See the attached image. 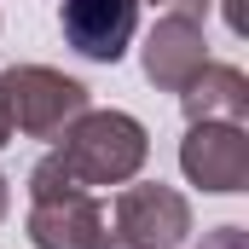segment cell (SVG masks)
Segmentation results:
<instances>
[{
    "mask_svg": "<svg viewBox=\"0 0 249 249\" xmlns=\"http://www.w3.org/2000/svg\"><path fill=\"white\" fill-rule=\"evenodd\" d=\"M145 157H151L145 122L127 116V110H81V116L58 133V145H53V162H58L81 191L127 186V180L145 168Z\"/></svg>",
    "mask_w": 249,
    "mask_h": 249,
    "instance_id": "obj_1",
    "label": "cell"
},
{
    "mask_svg": "<svg viewBox=\"0 0 249 249\" xmlns=\"http://www.w3.org/2000/svg\"><path fill=\"white\" fill-rule=\"evenodd\" d=\"M0 81L12 105V133H29V139H58L81 110H93L87 87L53 64H12L0 70Z\"/></svg>",
    "mask_w": 249,
    "mask_h": 249,
    "instance_id": "obj_2",
    "label": "cell"
},
{
    "mask_svg": "<svg viewBox=\"0 0 249 249\" xmlns=\"http://www.w3.org/2000/svg\"><path fill=\"white\" fill-rule=\"evenodd\" d=\"M191 238V203L174 186H122L110 203V249H180Z\"/></svg>",
    "mask_w": 249,
    "mask_h": 249,
    "instance_id": "obj_3",
    "label": "cell"
},
{
    "mask_svg": "<svg viewBox=\"0 0 249 249\" xmlns=\"http://www.w3.org/2000/svg\"><path fill=\"white\" fill-rule=\"evenodd\" d=\"M29 244L35 249H110V214L93 191L29 197Z\"/></svg>",
    "mask_w": 249,
    "mask_h": 249,
    "instance_id": "obj_4",
    "label": "cell"
},
{
    "mask_svg": "<svg viewBox=\"0 0 249 249\" xmlns=\"http://www.w3.org/2000/svg\"><path fill=\"white\" fill-rule=\"evenodd\" d=\"M180 168L203 191L249 186V127L244 122H191L180 139Z\"/></svg>",
    "mask_w": 249,
    "mask_h": 249,
    "instance_id": "obj_5",
    "label": "cell"
},
{
    "mask_svg": "<svg viewBox=\"0 0 249 249\" xmlns=\"http://www.w3.org/2000/svg\"><path fill=\"white\" fill-rule=\"evenodd\" d=\"M64 41L93 64H116L139 35V0H64L58 6Z\"/></svg>",
    "mask_w": 249,
    "mask_h": 249,
    "instance_id": "obj_6",
    "label": "cell"
},
{
    "mask_svg": "<svg viewBox=\"0 0 249 249\" xmlns=\"http://www.w3.org/2000/svg\"><path fill=\"white\" fill-rule=\"evenodd\" d=\"M145 75L162 87V93H180L191 75L209 64V35H203V18H186V12H162L157 29L145 35Z\"/></svg>",
    "mask_w": 249,
    "mask_h": 249,
    "instance_id": "obj_7",
    "label": "cell"
},
{
    "mask_svg": "<svg viewBox=\"0 0 249 249\" xmlns=\"http://www.w3.org/2000/svg\"><path fill=\"white\" fill-rule=\"evenodd\" d=\"M180 110L186 122H244L249 116V75L238 64H203L180 87Z\"/></svg>",
    "mask_w": 249,
    "mask_h": 249,
    "instance_id": "obj_8",
    "label": "cell"
},
{
    "mask_svg": "<svg viewBox=\"0 0 249 249\" xmlns=\"http://www.w3.org/2000/svg\"><path fill=\"white\" fill-rule=\"evenodd\" d=\"M197 249H249V232L244 226H214V232H203Z\"/></svg>",
    "mask_w": 249,
    "mask_h": 249,
    "instance_id": "obj_9",
    "label": "cell"
},
{
    "mask_svg": "<svg viewBox=\"0 0 249 249\" xmlns=\"http://www.w3.org/2000/svg\"><path fill=\"white\" fill-rule=\"evenodd\" d=\"M18 133H12V105H6V81H0V151L12 145Z\"/></svg>",
    "mask_w": 249,
    "mask_h": 249,
    "instance_id": "obj_10",
    "label": "cell"
},
{
    "mask_svg": "<svg viewBox=\"0 0 249 249\" xmlns=\"http://www.w3.org/2000/svg\"><path fill=\"white\" fill-rule=\"evenodd\" d=\"M209 6H214V0H174V6H168V12H186V18H203V12H209Z\"/></svg>",
    "mask_w": 249,
    "mask_h": 249,
    "instance_id": "obj_11",
    "label": "cell"
},
{
    "mask_svg": "<svg viewBox=\"0 0 249 249\" xmlns=\"http://www.w3.org/2000/svg\"><path fill=\"white\" fill-rule=\"evenodd\" d=\"M6 209H12V186H6V174H0V220H6Z\"/></svg>",
    "mask_w": 249,
    "mask_h": 249,
    "instance_id": "obj_12",
    "label": "cell"
},
{
    "mask_svg": "<svg viewBox=\"0 0 249 249\" xmlns=\"http://www.w3.org/2000/svg\"><path fill=\"white\" fill-rule=\"evenodd\" d=\"M151 6H174V0H151Z\"/></svg>",
    "mask_w": 249,
    "mask_h": 249,
    "instance_id": "obj_13",
    "label": "cell"
}]
</instances>
